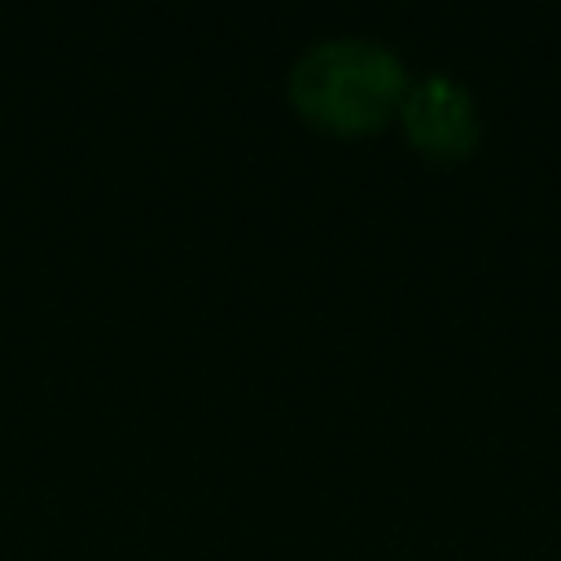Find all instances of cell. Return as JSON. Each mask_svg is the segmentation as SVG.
<instances>
[{
	"mask_svg": "<svg viewBox=\"0 0 561 561\" xmlns=\"http://www.w3.org/2000/svg\"><path fill=\"white\" fill-rule=\"evenodd\" d=\"M408 92V70L394 48L364 35H333L311 44L289 70L294 110L333 136L377 131Z\"/></svg>",
	"mask_w": 561,
	"mask_h": 561,
	"instance_id": "cell-1",
	"label": "cell"
},
{
	"mask_svg": "<svg viewBox=\"0 0 561 561\" xmlns=\"http://www.w3.org/2000/svg\"><path fill=\"white\" fill-rule=\"evenodd\" d=\"M399 118H403L408 140L421 153L438 158V162L465 158L478 145V110H473V96L451 75H425V79L408 83L403 105H399Z\"/></svg>",
	"mask_w": 561,
	"mask_h": 561,
	"instance_id": "cell-2",
	"label": "cell"
}]
</instances>
